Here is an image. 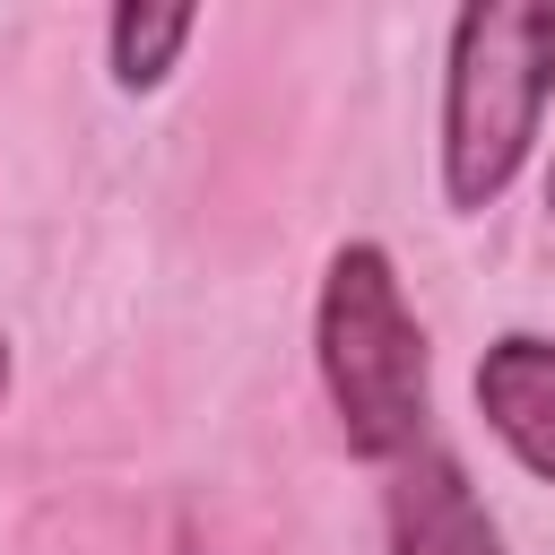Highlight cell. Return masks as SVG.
I'll list each match as a JSON object with an SVG mask.
<instances>
[{
	"label": "cell",
	"mask_w": 555,
	"mask_h": 555,
	"mask_svg": "<svg viewBox=\"0 0 555 555\" xmlns=\"http://www.w3.org/2000/svg\"><path fill=\"white\" fill-rule=\"evenodd\" d=\"M312 373L321 399L338 416V442L373 468H399L408 451H425V416H434V356H425V321L408 312L399 260L373 234H347L321 260V295H312Z\"/></svg>",
	"instance_id": "cell-1"
},
{
	"label": "cell",
	"mask_w": 555,
	"mask_h": 555,
	"mask_svg": "<svg viewBox=\"0 0 555 555\" xmlns=\"http://www.w3.org/2000/svg\"><path fill=\"white\" fill-rule=\"evenodd\" d=\"M555 104V0H468L442 43V199L486 217Z\"/></svg>",
	"instance_id": "cell-2"
},
{
	"label": "cell",
	"mask_w": 555,
	"mask_h": 555,
	"mask_svg": "<svg viewBox=\"0 0 555 555\" xmlns=\"http://www.w3.org/2000/svg\"><path fill=\"white\" fill-rule=\"evenodd\" d=\"M382 538H390V555H503V529H494V512L477 503L468 468H460L451 451H434V442L390 468Z\"/></svg>",
	"instance_id": "cell-3"
},
{
	"label": "cell",
	"mask_w": 555,
	"mask_h": 555,
	"mask_svg": "<svg viewBox=\"0 0 555 555\" xmlns=\"http://www.w3.org/2000/svg\"><path fill=\"white\" fill-rule=\"evenodd\" d=\"M468 390H477L486 434H494L538 486H555V338H546V330H503V338H486Z\"/></svg>",
	"instance_id": "cell-4"
},
{
	"label": "cell",
	"mask_w": 555,
	"mask_h": 555,
	"mask_svg": "<svg viewBox=\"0 0 555 555\" xmlns=\"http://www.w3.org/2000/svg\"><path fill=\"white\" fill-rule=\"evenodd\" d=\"M199 35V9H156V0H121L104 17V69L121 95H156L182 61V43Z\"/></svg>",
	"instance_id": "cell-5"
},
{
	"label": "cell",
	"mask_w": 555,
	"mask_h": 555,
	"mask_svg": "<svg viewBox=\"0 0 555 555\" xmlns=\"http://www.w3.org/2000/svg\"><path fill=\"white\" fill-rule=\"evenodd\" d=\"M0 399H9V330H0Z\"/></svg>",
	"instance_id": "cell-6"
},
{
	"label": "cell",
	"mask_w": 555,
	"mask_h": 555,
	"mask_svg": "<svg viewBox=\"0 0 555 555\" xmlns=\"http://www.w3.org/2000/svg\"><path fill=\"white\" fill-rule=\"evenodd\" d=\"M546 217H555V165H546Z\"/></svg>",
	"instance_id": "cell-7"
}]
</instances>
